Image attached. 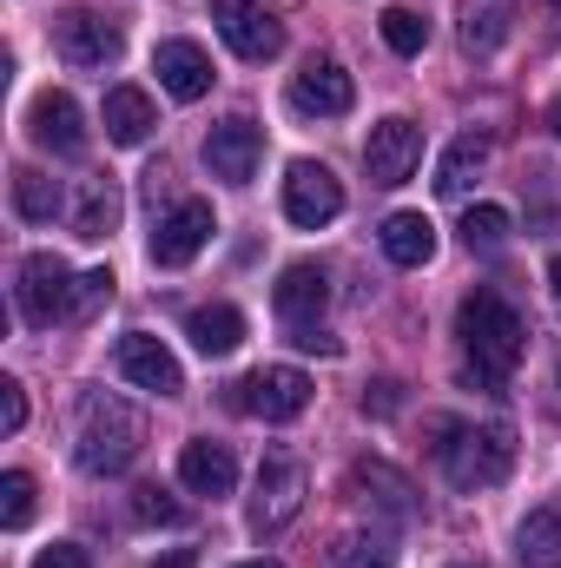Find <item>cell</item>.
<instances>
[{"label":"cell","instance_id":"10","mask_svg":"<svg viewBox=\"0 0 561 568\" xmlns=\"http://www.w3.org/2000/svg\"><path fill=\"white\" fill-rule=\"evenodd\" d=\"M212 27L225 33V47L238 60H278L284 53V27L258 0H212Z\"/></svg>","mask_w":561,"mask_h":568},{"label":"cell","instance_id":"13","mask_svg":"<svg viewBox=\"0 0 561 568\" xmlns=\"http://www.w3.org/2000/svg\"><path fill=\"white\" fill-rule=\"evenodd\" d=\"M258 159H265V133H258L245 113H232V120H218V126L205 133V165H212V179H225V185H252Z\"/></svg>","mask_w":561,"mask_h":568},{"label":"cell","instance_id":"24","mask_svg":"<svg viewBox=\"0 0 561 568\" xmlns=\"http://www.w3.org/2000/svg\"><path fill=\"white\" fill-rule=\"evenodd\" d=\"M152 126H159V113H152V100L140 87H113L106 93V140L113 145H145Z\"/></svg>","mask_w":561,"mask_h":568},{"label":"cell","instance_id":"22","mask_svg":"<svg viewBox=\"0 0 561 568\" xmlns=\"http://www.w3.org/2000/svg\"><path fill=\"white\" fill-rule=\"evenodd\" d=\"M509 27H516V0H462V53H476V60H489L502 40H509Z\"/></svg>","mask_w":561,"mask_h":568},{"label":"cell","instance_id":"28","mask_svg":"<svg viewBox=\"0 0 561 568\" xmlns=\"http://www.w3.org/2000/svg\"><path fill=\"white\" fill-rule=\"evenodd\" d=\"M324 568H397V549L384 536H337Z\"/></svg>","mask_w":561,"mask_h":568},{"label":"cell","instance_id":"1","mask_svg":"<svg viewBox=\"0 0 561 568\" xmlns=\"http://www.w3.org/2000/svg\"><path fill=\"white\" fill-rule=\"evenodd\" d=\"M456 337H462V377L476 390H502L516 377V364H522V344H529L516 304L502 291H489V284H476L456 304Z\"/></svg>","mask_w":561,"mask_h":568},{"label":"cell","instance_id":"9","mask_svg":"<svg viewBox=\"0 0 561 568\" xmlns=\"http://www.w3.org/2000/svg\"><path fill=\"white\" fill-rule=\"evenodd\" d=\"M417 165H422V126L417 120L390 113V120L370 126V140H364V172H370V185H404Z\"/></svg>","mask_w":561,"mask_h":568},{"label":"cell","instance_id":"40","mask_svg":"<svg viewBox=\"0 0 561 568\" xmlns=\"http://www.w3.org/2000/svg\"><path fill=\"white\" fill-rule=\"evenodd\" d=\"M549 126H555V140H561V93H555V106H549Z\"/></svg>","mask_w":561,"mask_h":568},{"label":"cell","instance_id":"32","mask_svg":"<svg viewBox=\"0 0 561 568\" xmlns=\"http://www.w3.org/2000/svg\"><path fill=\"white\" fill-rule=\"evenodd\" d=\"M133 516H140V523H159V529H178V523H185V503H178L172 489H159V483H140V489H133Z\"/></svg>","mask_w":561,"mask_h":568},{"label":"cell","instance_id":"18","mask_svg":"<svg viewBox=\"0 0 561 568\" xmlns=\"http://www.w3.org/2000/svg\"><path fill=\"white\" fill-rule=\"evenodd\" d=\"M272 304H278L284 331H290V324H317L324 304H330V278H324V265H284L278 284H272Z\"/></svg>","mask_w":561,"mask_h":568},{"label":"cell","instance_id":"31","mask_svg":"<svg viewBox=\"0 0 561 568\" xmlns=\"http://www.w3.org/2000/svg\"><path fill=\"white\" fill-rule=\"evenodd\" d=\"M27 523H33V476L7 469L0 476V529H27Z\"/></svg>","mask_w":561,"mask_h":568},{"label":"cell","instance_id":"30","mask_svg":"<svg viewBox=\"0 0 561 568\" xmlns=\"http://www.w3.org/2000/svg\"><path fill=\"white\" fill-rule=\"evenodd\" d=\"M502 239H509V212L502 205H469L462 212V245L469 252H496Z\"/></svg>","mask_w":561,"mask_h":568},{"label":"cell","instance_id":"41","mask_svg":"<svg viewBox=\"0 0 561 568\" xmlns=\"http://www.w3.org/2000/svg\"><path fill=\"white\" fill-rule=\"evenodd\" d=\"M238 568H278V562H238Z\"/></svg>","mask_w":561,"mask_h":568},{"label":"cell","instance_id":"8","mask_svg":"<svg viewBox=\"0 0 561 568\" xmlns=\"http://www.w3.org/2000/svg\"><path fill=\"white\" fill-rule=\"evenodd\" d=\"M337 212H344L337 172L317 165V159H290V172H284V219L304 225V232H317V225H330Z\"/></svg>","mask_w":561,"mask_h":568},{"label":"cell","instance_id":"29","mask_svg":"<svg viewBox=\"0 0 561 568\" xmlns=\"http://www.w3.org/2000/svg\"><path fill=\"white\" fill-rule=\"evenodd\" d=\"M377 27H384V40H390V53H422V40H429V20H422L417 7H384L377 13Z\"/></svg>","mask_w":561,"mask_h":568},{"label":"cell","instance_id":"3","mask_svg":"<svg viewBox=\"0 0 561 568\" xmlns=\"http://www.w3.org/2000/svg\"><path fill=\"white\" fill-rule=\"evenodd\" d=\"M145 443V417L120 390H86L80 417H73V456L86 476H120Z\"/></svg>","mask_w":561,"mask_h":568},{"label":"cell","instance_id":"25","mask_svg":"<svg viewBox=\"0 0 561 568\" xmlns=\"http://www.w3.org/2000/svg\"><path fill=\"white\" fill-rule=\"evenodd\" d=\"M516 556L529 568H561V503H542L516 529Z\"/></svg>","mask_w":561,"mask_h":568},{"label":"cell","instance_id":"33","mask_svg":"<svg viewBox=\"0 0 561 568\" xmlns=\"http://www.w3.org/2000/svg\"><path fill=\"white\" fill-rule=\"evenodd\" d=\"M0 429L7 436L27 429V390H20V377H0Z\"/></svg>","mask_w":561,"mask_h":568},{"label":"cell","instance_id":"7","mask_svg":"<svg viewBox=\"0 0 561 568\" xmlns=\"http://www.w3.org/2000/svg\"><path fill=\"white\" fill-rule=\"evenodd\" d=\"M304 496H310V476H304V463L272 456V463L258 469V496H252V536H284V529L304 516Z\"/></svg>","mask_w":561,"mask_h":568},{"label":"cell","instance_id":"17","mask_svg":"<svg viewBox=\"0 0 561 568\" xmlns=\"http://www.w3.org/2000/svg\"><path fill=\"white\" fill-rule=\"evenodd\" d=\"M290 106H297V113H317V120H337V113L357 106V87H350V73H344L337 60H310V67L290 80Z\"/></svg>","mask_w":561,"mask_h":568},{"label":"cell","instance_id":"21","mask_svg":"<svg viewBox=\"0 0 561 568\" xmlns=\"http://www.w3.org/2000/svg\"><path fill=\"white\" fill-rule=\"evenodd\" d=\"M185 337H192V351H205V357H232V351L245 344V311H238V304H198V311L185 317Z\"/></svg>","mask_w":561,"mask_h":568},{"label":"cell","instance_id":"15","mask_svg":"<svg viewBox=\"0 0 561 568\" xmlns=\"http://www.w3.org/2000/svg\"><path fill=\"white\" fill-rule=\"evenodd\" d=\"M152 73H159V87H165L172 100H205L212 80H218L198 40H159V47H152Z\"/></svg>","mask_w":561,"mask_h":568},{"label":"cell","instance_id":"5","mask_svg":"<svg viewBox=\"0 0 561 568\" xmlns=\"http://www.w3.org/2000/svg\"><path fill=\"white\" fill-rule=\"evenodd\" d=\"M225 404L245 410V417H265V424H290V417H304V404H310V377L290 371V364H272V371L238 377V384L225 390Z\"/></svg>","mask_w":561,"mask_h":568},{"label":"cell","instance_id":"26","mask_svg":"<svg viewBox=\"0 0 561 568\" xmlns=\"http://www.w3.org/2000/svg\"><path fill=\"white\" fill-rule=\"evenodd\" d=\"M489 165V140L482 133H462V140H449V152L436 159V192L442 199H462L469 185H476V172Z\"/></svg>","mask_w":561,"mask_h":568},{"label":"cell","instance_id":"34","mask_svg":"<svg viewBox=\"0 0 561 568\" xmlns=\"http://www.w3.org/2000/svg\"><path fill=\"white\" fill-rule=\"evenodd\" d=\"M106 297H113V272H80V311H73V324H80V317H93Z\"/></svg>","mask_w":561,"mask_h":568},{"label":"cell","instance_id":"6","mask_svg":"<svg viewBox=\"0 0 561 568\" xmlns=\"http://www.w3.org/2000/svg\"><path fill=\"white\" fill-rule=\"evenodd\" d=\"M53 47H60L67 67L93 73V67H113V60H120L126 33H120V20H106V13H93V7H67V13L53 20Z\"/></svg>","mask_w":561,"mask_h":568},{"label":"cell","instance_id":"39","mask_svg":"<svg viewBox=\"0 0 561 568\" xmlns=\"http://www.w3.org/2000/svg\"><path fill=\"white\" fill-rule=\"evenodd\" d=\"M152 568H192V556H165V562H152Z\"/></svg>","mask_w":561,"mask_h":568},{"label":"cell","instance_id":"11","mask_svg":"<svg viewBox=\"0 0 561 568\" xmlns=\"http://www.w3.org/2000/svg\"><path fill=\"white\" fill-rule=\"evenodd\" d=\"M212 232H218L212 205H205V199H178V205L159 219V232H152V265H165V272L192 265V258L205 252V239H212Z\"/></svg>","mask_w":561,"mask_h":568},{"label":"cell","instance_id":"12","mask_svg":"<svg viewBox=\"0 0 561 568\" xmlns=\"http://www.w3.org/2000/svg\"><path fill=\"white\" fill-rule=\"evenodd\" d=\"M350 503L370 509V516H384V523H410L417 516V483L404 469L364 456V463H350Z\"/></svg>","mask_w":561,"mask_h":568},{"label":"cell","instance_id":"35","mask_svg":"<svg viewBox=\"0 0 561 568\" xmlns=\"http://www.w3.org/2000/svg\"><path fill=\"white\" fill-rule=\"evenodd\" d=\"M290 344H297V351H317V357H337V351H344L324 324H290Z\"/></svg>","mask_w":561,"mask_h":568},{"label":"cell","instance_id":"27","mask_svg":"<svg viewBox=\"0 0 561 568\" xmlns=\"http://www.w3.org/2000/svg\"><path fill=\"white\" fill-rule=\"evenodd\" d=\"M13 212H20L27 225H53V212H60V185H53L47 172L20 165V172H13Z\"/></svg>","mask_w":561,"mask_h":568},{"label":"cell","instance_id":"23","mask_svg":"<svg viewBox=\"0 0 561 568\" xmlns=\"http://www.w3.org/2000/svg\"><path fill=\"white\" fill-rule=\"evenodd\" d=\"M377 239H384V258H390V265H404V272H417V265L436 258V225H429L422 212H390Z\"/></svg>","mask_w":561,"mask_h":568},{"label":"cell","instance_id":"42","mask_svg":"<svg viewBox=\"0 0 561 568\" xmlns=\"http://www.w3.org/2000/svg\"><path fill=\"white\" fill-rule=\"evenodd\" d=\"M555 7H561V0H555Z\"/></svg>","mask_w":561,"mask_h":568},{"label":"cell","instance_id":"20","mask_svg":"<svg viewBox=\"0 0 561 568\" xmlns=\"http://www.w3.org/2000/svg\"><path fill=\"white\" fill-rule=\"evenodd\" d=\"M120 212H126L120 185H113V179H86L80 199H73V239H86V245L113 239V232H120Z\"/></svg>","mask_w":561,"mask_h":568},{"label":"cell","instance_id":"38","mask_svg":"<svg viewBox=\"0 0 561 568\" xmlns=\"http://www.w3.org/2000/svg\"><path fill=\"white\" fill-rule=\"evenodd\" d=\"M549 291L561 297V258H549Z\"/></svg>","mask_w":561,"mask_h":568},{"label":"cell","instance_id":"19","mask_svg":"<svg viewBox=\"0 0 561 568\" xmlns=\"http://www.w3.org/2000/svg\"><path fill=\"white\" fill-rule=\"evenodd\" d=\"M178 483H185L192 496H232V483H238V456H232L225 443L198 436V443L178 449Z\"/></svg>","mask_w":561,"mask_h":568},{"label":"cell","instance_id":"36","mask_svg":"<svg viewBox=\"0 0 561 568\" xmlns=\"http://www.w3.org/2000/svg\"><path fill=\"white\" fill-rule=\"evenodd\" d=\"M397 404H404V397H397V384H390V377L364 390V417H397Z\"/></svg>","mask_w":561,"mask_h":568},{"label":"cell","instance_id":"4","mask_svg":"<svg viewBox=\"0 0 561 568\" xmlns=\"http://www.w3.org/2000/svg\"><path fill=\"white\" fill-rule=\"evenodd\" d=\"M13 297H20V317H27L33 331H53V324H73V311H80V278L67 272V258L33 252V258L20 265Z\"/></svg>","mask_w":561,"mask_h":568},{"label":"cell","instance_id":"14","mask_svg":"<svg viewBox=\"0 0 561 568\" xmlns=\"http://www.w3.org/2000/svg\"><path fill=\"white\" fill-rule=\"evenodd\" d=\"M113 364H120V377H126V384H140V390H152V397H178V390H185L178 357H172L159 337H145V331H126V337H120Z\"/></svg>","mask_w":561,"mask_h":568},{"label":"cell","instance_id":"16","mask_svg":"<svg viewBox=\"0 0 561 568\" xmlns=\"http://www.w3.org/2000/svg\"><path fill=\"white\" fill-rule=\"evenodd\" d=\"M27 133H33V145H47V152H60V159H80V152H86V120H80L73 93H40V100L27 106Z\"/></svg>","mask_w":561,"mask_h":568},{"label":"cell","instance_id":"2","mask_svg":"<svg viewBox=\"0 0 561 568\" xmlns=\"http://www.w3.org/2000/svg\"><path fill=\"white\" fill-rule=\"evenodd\" d=\"M429 456L442 463V476L456 489H496L516 469V429L509 424H456V417H429Z\"/></svg>","mask_w":561,"mask_h":568},{"label":"cell","instance_id":"37","mask_svg":"<svg viewBox=\"0 0 561 568\" xmlns=\"http://www.w3.org/2000/svg\"><path fill=\"white\" fill-rule=\"evenodd\" d=\"M33 568H93L86 562V549H73V542H53V549H40Z\"/></svg>","mask_w":561,"mask_h":568}]
</instances>
